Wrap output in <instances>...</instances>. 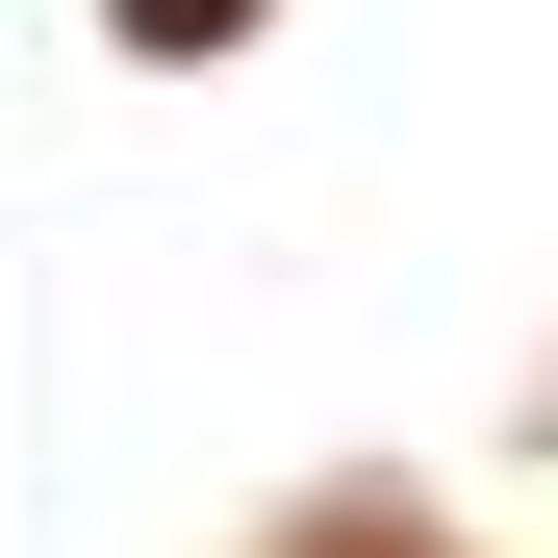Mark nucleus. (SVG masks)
Returning <instances> with one entry per match:
<instances>
[{
  "label": "nucleus",
  "instance_id": "f257e3e1",
  "mask_svg": "<svg viewBox=\"0 0 558 558\" xmlns=\"http://www.w3.org/2000/svg\"><path fill=\"white\" fill-rule=\"evenodd\" d=\"M128 26H153V51H178V26H229V0H128Z\"/></svg>",
  "mask_w": 558,
  "mask_h": 558
}]
</instances>
